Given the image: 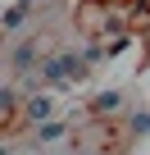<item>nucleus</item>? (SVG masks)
Listing matches in <instances>:
<instances>
[{
  "label": "nucleus",
  "instance_id": "nucleus-1",
  "mask_svg": "<svg viewBox=\"0 0 150 155\" xmlns=\"http://www.w3.org/2000/svg\"><path fill=\"white\" fill-rule=\"evenodd\" d=\"M82 68H87V55H73V50H68V55H55V59L41 68V78H46V82H68V78H78Z\"/></svg>",
  "mask_w": 150,
  "mask_h": 155
},
{
  "label": "nucleus",
  "instance_id": "nucleus-2",
  "mask_svg": "<svg viewBox=\"0 0 150 155\" xmlns=\"http://www.w3.org/2000/svg\"><path fill=\"white\" fill-rule=\"evenodd\" d=\"M9 64H14V73H23V68H32V64H37V37H27V41H18V46H14V55H9Z\"/></svg>",
  "mask_w": 150,
  "mask_h": 155
},
{
  "label": "nucleus",
  "instance_id": "nucleus-3",
  "mask_svg": "<svg viewBox=\"0 0 150 155\" xmlns=\"http://www.w3.org/2000/svg\"><path fill=\"white\" fill-rule=\"evenodd\" d=\"M27 119H32L37 128H46V123H50V96H32V101H27Z\"/></svg>",
  "mask_w": 150,
  "mask_h": 155
},
{
  "label": "nucleus",
  "instance_id": "nucleus-4",
  "mask_svg": "<svg viewBox=\"0 0 150 155\" xmlns=\"http://www.w3.org/2000/svg\"><path fill=\"white\" fill-rule=\"evenodd\" d=\"M27 9H32V0H18V5H9V9H5V32H18V28H23V18H27Z\"/></svg>",
  "mask_w": 150,
  "mask_h": 155
},
{
  "label": "nucleus",
  "instance_id": "nucleus-5",
  "mask_svg": "<svg viewBox=\"0 0 150 155\" xmlns=\"http://www.w3.org/2000/svg\"><path fill=\"white\" fill-rule=\"evenodd\" d=\"M96 110H100V114L123 110V91H100V96H96Z\"/></svg>",
  "mask_w": 150,
  "mask_h": 155
},
{
  "label": "nucleus",
  "instance_id": "nucleus-6",
  "mask_svg": "<svg viewBox=\"0 0 150 155\" xmlns=\"http://www.w3.org/2000/svg\"><path fill=\"white\" fill-rule=\"evenodd\" d=\"M64 137V123H46V128H37V141H59Z\"/></svg>",
  "mask_w": 150,
  "mask_h": 155
},
{
  "label": "nucleus",
  "instance_id": "nucleus-7",
  "mask_svg": "<svg viewBox=\"0 0 150 155\" xmlns=\"http://www.w3.org/2000/svg\"><path fill=\"white\" fill-rule=\"evenodd\" d=\"M132 132H150V110H136L132 114Z\"/></svg>",
  "mask_w": 150,
  "mask_h": 155
}]
</instances>
